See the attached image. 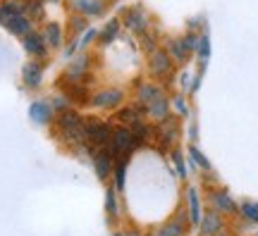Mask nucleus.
<instances>
[{"instance_id": "423d86ee", "label": "nucleus", "mask_w": 258, "mask_h": 236, "mask_svg": "<svg viewBox=\"0 0 258 236\" xmlns=\"http://www.w3.org/2000/svg\"><path fill=\"white\" fill-rule=\"evenodd\" d=\"M122 100V93L117 91V89H112V91H101V93H96L93 96V105L96 108H110V105H117Z\"/></svg>"}, {"instance_id": "20e7f679", "label": "nucleus", "mask_w": 258, "mask_h": 236, "mask_svg": "<svg viewBox=\"0 0 258 236\" xmlns=\"http://www.w3.org/2000/svg\"><path fill=\"white\" fill-rule=\"evenodd\" d=\"M167 53L172 55L177 62H184L191 53V48L186 46V38H172V41H167Z\"/></svg>"}, {"instance_id": "6ab92c4d", "label": "nucleus", "mask_w": 258, "mask_h": 236, "mask_svg": "<svg viewBox=\"0 0 258 236\" xmlns=\"http://www.w3.org/2000/svg\"><path fill=\"white\" fill-rule=\"evenodd\" d=\"M127 236H141V234H139V231H129Z\"/></svg>"}, {"instance_id": "aec40b11", "label": "nucleus", "mask_w": 258, "mask_h": 236, "mask_svg": "<svg viewBox=\"0 0 258 236\" xmlns=\"http://www.w3.org/2000/svg\"><path fill=\"white\" fill-rule=\"evenodd\" d=\"M115 236H124V234H115Z\"/></svg>"}, {"instance_id": "dca6fc26", "label": "nucleus", "mask_w": 258, "mask_h": 236, "mask_svg": "<svg viewBox=\"0 0 258 236\" xmlns=\"http://www.w3.org/2000/svg\"><path fill=\"white\" fill-rule=\"evenodd\" d=\"M46 38H48V43H53V46H60V29H57V27H48Z\"/></svg>"}, {"instance_id": "9d476101", "label": "nucleus", "mask_w": 258, "mask_h": 236, "mask_svg": "<svg viewBox=\"0 0 258 236\" xmlns=\"http://www.w3.org/2000/svg\"><path fill=\"white\" fill-rule=\"evenodd\" d=\"M5 24H8V29H12L15 34H24V31L29 29V22L24 17H19V15H12Z\"/></svg>"}, {"instance_id": "f8f14e48", "label": "nucleus", "mask_w": 258, "mask_h": 236, "mask_svg": "<svg viewBox=\"0 0 258 236\" xmlns=\"http://www.w3.org/2000/svg\"><path fill=\"white\" fill-rule=\"evenodd\" d=\"M24 46H27L29 53H36V55H43V43H41V38L34 34V36H29L27 41H24Z\"/></svg>"}, {"instance_id": "f257e3e1", "label": "nucleus", "mask_w": 258, "mask_h": 236, "mask_svg": "<svg viewBox=\"0 0 258 236\" xmlns=\"http://www.w3.org/2000/svg\"><path fill=\"white\" fill-rule=\"evenodd\" d=\"M148 67L156 76H167L170 69H172V55L165 53V50H151V60H148Z\"/></svg>"}, {"instance_id": "f3484780", "label": "nucleus", "mask_w": 258, "mask_h": 236, "mask_svg": "<svg viewBox=\"0 0 258 236\" xmlns=\"http://www.w3.org/2000/svg\"><path fill=\"white\" fill-rule=\"evenodd\" d=\"M191 158H194V160H196L199 165H201L203 170H208V167H211V165H208V160H206V158L199 153V148H191Z\"/></svg>"}, {"instance_id": "4468645a", "label": "nucleus", "mask_w": 258, "mask_h": 236, "mask_svg": "<svg viewBox=\"0 0 258 236\" xmlns=\"http://www.w3.org/2000/svg\"><path fill=\"white\" fill-rule=\"evenodd\" d=\"M38 79H41V67H38V64H29L27 67V84L29 86H36Z\"/></svg>"}, {"instance_id": "ddd939ff", "label": "nucleus", "mask_w": 258, "mask_h": 236, "mask_svg": "<svg viewBox=\"0 0 258 236\" xmlns=\"http://www.w3.org/2000/svg\"><path fill=\"white\" fill-rule=\"evenodd\" d=\"M124 174H127V163L124 160H120L117 163V167H115V184H117V189H124Z\"/></svg>"}, {"instance_id": "f03ea898", "label": "nucleus", "mask_w": 258, "mask_h": 236, "mask_svg": "<svg viewBox=\"0 0 258 236\" xmlns=\"http://www.w3.org/2000/svg\"><path fill=\"white\" fill-rule=\"evenodd\" d=\"M211 205L215 212H234V210H237V203H234V200L230 198V193H225V191H213Z\"/></svg>"}, {"instance_id": "9b49d317", "label": "nucleus", "mask_w": 258, "mask_h": 236, "mask_svg": "<svg viewBox=\"0 0 258 236\" xmlns=\"http://www.w3.org/2000/svg\"><path fill=\"white\" fill-rule=\"evenodd\" d=\"M184 234V224L182 222H170L165 227L158 231V236H182Z\"/></svg>"}, {"instance_id": "a211bd4d", "label": "nucleus", "mask_w": 258, "mask_h": 236, "mask_svg": "<svg viewBox=\"0 0 258 236\" xmlns=\"http://www.w3.org/2000/svg\"><path fill=\"white\" fill-rule=\"evenodd\" d=\"M108 212L117 215V200H115V191H108Z\"/></svg>"}, {"instance_id": "39448f33", "label": "nucleus", "mask_w": 258, "mask_h": 236, "mask_svg": "<svg viewBox=\"0 0 258 236\" xmlns=\"http://www.w3.org/2000/svg\"><path fill=\"white\" fill-rule=\"evenodd\" d=\"M148 115L156 119V122H165L170 117V103H167L165 96H160L158 100H153L151 105H148Z\"/></svg>"}, {"instance_id": "6e6552de", "label": "nucleus", "mask_w": 258, "mask_h": 236, "mask_svg": "<svg viewBox=\"0 0 258 236\" xmlns=\"http://www.w3.org/2000/svg\"><path fill=\"white\" fill-rule=\"evenodd\" d=\"M189 219H191L194 224L201 222V203H199L196 189H189Z\"/></svg>"}, {"instance_id": "7ed1b4c3", "label": "nucleus", "mask_w": 258, "mask_h": 236, "mask_svg": "<svg viewBox=\"0 0 258 236\" xmlns=\"http://www.w3.org/2000/svg\"><path fill=\"white\" fill-rule=\"evenodd\" d=\"M199 224H201V234H203V236H215V234H218V231L222 229L220 212H215V210H213V212H206Z\"/></svg>"}, {"instance_id": "1a4fd4ad", "label": "nucleus", "mask_w": 258, "mask_h": 236, "mask_svg": "<svg viewBox=\"0 0 258 236\" xmlns=\"http://www.w3.org/2000/svg\"><path fill=\"white\" fill-rule=\"evenodd\" d=\"M93 163H96V170H98V177L105 179L108 172H110V155H103V153H93Z\"/></svg>"}, {"instance_id": "0eeeda50", "label": "nucleus", "mask_w": 258, "mask_h": 236, "mask_svg": "<svg viewBox=\"0 0 258 236\" xmlns=\"http://www.w3.org/2000/svg\"><path fill=\"white\" fill-rule=\"evenodd\" d=\"M160 96H163V91L158 89L156 84H141V86H139V100H141V105H146V108L153 100L160 98Z\"/></svg>"}, {"instance_id": "2eb2a0df", "label": "nucleus", "mask_w": 258, "mask_h": 236, "mask_svg": "<svg viewBox=\"0 0 258 236\" xmlns=\"http://www.w3.org/2000/svg\"><path fill=\"white\" fill-rule=\"evenodd\" d=\"M241 212H244L246 219L258 222V203H244V205H241Z\"/></svg>"}]
</instances>
